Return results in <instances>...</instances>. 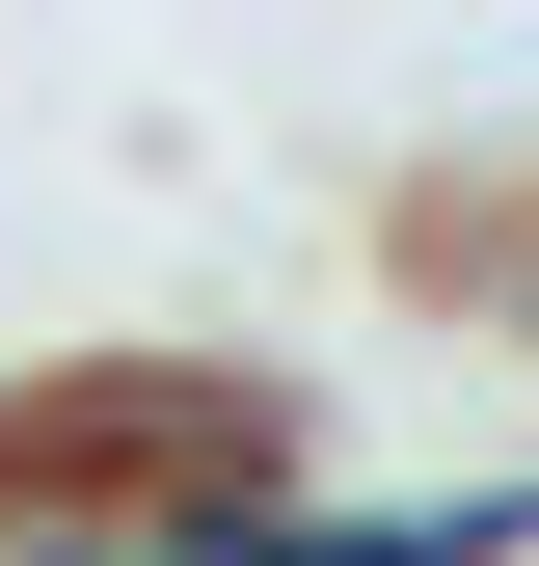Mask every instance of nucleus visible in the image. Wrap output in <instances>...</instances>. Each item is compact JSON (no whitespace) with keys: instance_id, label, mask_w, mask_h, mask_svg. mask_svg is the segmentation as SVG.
Listing matches in <instances>:
<instances>
[{"instance_id":"nucleus-1","label":"nucleus","mask_w":539,"mask_h":566,"mask_svg":"<svg viewBox=\"0 0 539 566\" xmlns=\"http://www.w3.org/2000/svg\"><path fill=\"white\" fill-rule=\"evenodd\" d=\"M297 566H539V485H351L297 513Z\"/></svg>"}]
</instances>
